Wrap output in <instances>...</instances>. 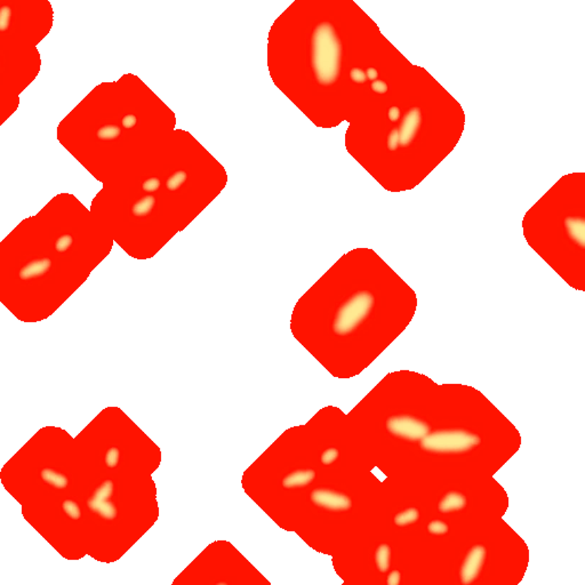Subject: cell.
I'll use <instances>...</instances> for the list:
<instances>
[{
	"label": "cell",
	"mask_w": 585,
	"mask_h": 585,
	"mask_svg": "<svg viewBox=\"0 0 585 585\" xmlns=\"http://www.w3.org/2000/svg\"><path fill=\"white\" fill-rule=\"evenodd\" d=\"M381 297L375 290L363 286L349 292L334 306L328 333L337 342H347L363 330L376 315Z\"/></svg>",
	"instance_id": "obj_1"
},
{
	"label": "cell",
	"mask_w": 585,
	"mask_h": 585,
	"mask_svg": "<svg viewBox=\"0 0 585 585\" xmlns=\"http://www.w3.org/2000/svg\"><path fill=\"white\" fill-rule=\"evenodd\" d=\"M485 441V434L474 425L434 427L413 449L423 458H471L482 451Z\"/></svg>",
	"instance_id": "obj_2"
},
{
	"label": "cell",
	"mask_w": 585,
	"mask_h": 585,
	"mask_svg": "<svg viewBox=\"0 0 585 585\" xmlns=\"http://www.w3.org/2000/svg\"><path fill=\"white\" fill-rule=\"evenodd\" d=\"M342 44L340 30L330 21L315 25L311 37L313 81L323 89H332L341 81Z\"/></svg>",
	"instance_id": "obj_3"
},
{
	"label": "cell",
	"mask_w": 585,
	"mask_h": 585,
	"mask_svg": "<svg viewBox=\"0 0 585 585\" xmlns=\"http://www.w3.org/2000/svg\"><path fill=\"white\" fill-rule=\"evenodd\" d=\"M434 424L418 410H390L380 420L381 431L391 443L413 447L423 440Z\"/></svg>",
	"instance_id": "obj_4"
},
{
	"label": "cell",
	"mask_w": 585,
	"mask_h": 585,
	"mask_svg": "<svg viewBox=\"0 0 585 585\" xmlns=\"http://www.w3.org/2000/svg\"><path fill=\"white\" fill-rule=\"evenodd\" d=\"M306 507L320 515H345L354 509V496L348 489L333 485H315L306 496Z\"/></svg>",
	"instance_id": "obj_5"
},
{
	"label": "cell",
	"mask_w": 585,
	"mask_h": 585,
	"mask_svg": "<svg viewBox=\"0 0 585 585\" xmlns=\"http://www.w3.org/2000/svg\"><path fill=\"white\" fill-rule=\"evenodd\" d=\"M491 559L488 542L472 541L465 545L461 553L458 585H479L485 577V567Z\"/></svg>",
	"instance_id": "obj_6"
},
{
	"label": "cell",
	"mask_w": 585,
	"mask_h": 585,
	"mask_svg": "<svg viewBox=\"0 0 585 585\" xmlns=\"http://www.w3.org/2000/svg\"><path fill=\"white\" fill-rule=\"evenodd\" d=\"M422 124L423 110L421 107L414 105L405 109L401 115V123L397 126L399 149L403 153H407L420 140Z\"/></svg>",
	"instance_id": "obj_7"
},
{
	"label": "cell",
	"mask_w": 585,
	"mask_h": 585,
	"mask_svg": "<svg viewBox=\"0 0 585 585\" xmlns=\"http://www.w3.org/2000/svg\"><path fill=\"white\" fill-rule=\"evenodd\" d=\"M85 508L88 515L100 525L112 526L120 522L121 510L119 498L110 500H98L91 495L84 500Z\"/></svg>",
	"instance_id": "obj_8"
},
{
	"label": "cell",
	"mask_w": 585,
	"mask_h": 585,
	"mask_svg": "<svg viewBox=\"0 0 585 585\" xmlns=\"http://www.w3.org/2000/svg\"><path fill=\"white\" fill-rule=\"evenodd\" d=\"M425 519V512L418 502L407 501L391 515L390 525L394 531H412Z\"/></svg>",
	"instance_id": "obj_9"
},
{
	"label": "cell",
	"mask_w": 585,
	"mask_h": 585,
	"mask_svg": "<svg viewBox=\"0 0 585 585\" xmlns=\"http://www.w3.org/2000/svg\"><path fill=\"white\" fill-rule=\"evenodd\" d=\"M319 479V470L316 467H295L283 474L278 480V488L284 491H306L312 487Z\"/></svg>",
	"instance_id": "obj_10"
},
{
	"label": "cell",
	"mask_w": 585,
	"mask_h": 585,
	"mask_svg": "<svg viewBox=\"0 0 585 585\" xmlns=\"http://www.w3.org/2000/svg\"><path fill=\"white\" fill-rule=\"evenodd\" d=\"M396 548L387 540H379L370 550V566L377 577L383 579L384 576L392 568Z\"/></svg>",
	"instance_id": "obj_11"
},
{
	"label": "cell",
	"mask_w": 585,
	"mask_h": 585,
	"mask_svg": "<svg viewBox=\"0 0 585 585\" xmlns=\"http://www.w3.org/2000/svg\"><path fill=\"white\" fill-rule=\"evenodd\" d=\"M564 235L574 251L582 252L585 247V220L577 213H565L562 217Z\"/></svg>",
	"instance_id": "obj_12"
},
{
	"label": "cell",
	"mask_w": 585,
	"mask_h": 585,
	"mask_svg": "<svg viewBox=\"0 0 585 585\" xmlns=\"http://www.w3.org/2000/svg\"><path fill=\"white\" fill-rule=\"evenodd\" d=\"M436 510L440 515H461L469 508V495L463 489H448L437 498Z\"/></svg>",
	"instance_id": "obj_13"
},
{
	"label": "cell",
	"mask_w": 585,
	"mask_h": 585,
	"mask_svg": "<svg viewBox=\"0 0 585 585\" xmlns=\"http://www.w3.org/2000/svg\"><path fill=\"white\" fill-rule=\"evenodd\" d=\"M38 477L43 481L45 487L51 491H69L72 488L74 480L70 474L62 468L41 467L38 470Z\"/></svg>",
	"instance_id": "obj_14"
},
{
	"label": "cell",
	"mask_w": 585,
	"mask_h": 585,
	"mask_svg": "<svg viewBox=\"0 0 585 585\" xmlns=\"http://www.w3.org/2000/svg\"><path fill=\"white\" fill-rule=\"evenodd\" d=\"M53 259L50 256H38L22 263L17 271V276L21 281L44 279L51 273Z\"/></svg>",
	"instance_id": "obj_15"
},
{
	"label": "cell",
	"mask_w": 585,
	"mask_h": 585,
	"mask_svg": "<svg viewBox=\"0 0 585 585\" xmlns=\"http://www.w3.org/2000/svg\"><path fill=\"white\" fill-rule=\"evenodd\" d=\"M61 512L65 515L67 522L71 525H81L84 520L86 508L84 501L72 495L64 494L60 501Z\"/></svg>",
	"instance_id": "obj_16"
},
{
	"label": "cell",
	"mask_w": 585,
	"mask_h": 585,
	"mask_svg": "<svg viewBox=\"0 0 585 585\" xmlns=\"http://www.w3.org/2000/svg\"><path fill=\"white\" fill-rule=\"evenodd\" d=\"M451 517L437 513L424 522L423 531L429 538H441L451 534Z\"/></svg>",
	"instance_id": "obj_17"
},
{
	"label": "cell",
	"mask_w": 585,
	"mask_h": 585,
	"mask_svg": "<svg viewBox=\"0 0 585 585\" xmlns=\"http://www.w3.org/2000/svg\"><path fill=\"white\" fill-rule=\"evenodd\" d=\"M342 447L339 444H326L317 455L318 467L323 469H337L342 465Z\"/></svg>",
	"instance_id": "obj_18"
},
{
	"label": "cell",
	"mask_w": 585,
	"mask_h": 585,
	"mask_svg": "<svg viewBox=\"0 0 585 585\" xmlns=\"http://www.w3.org/2000/svg\"><path fill=\"white\" fill-rule=\"evenodd\" d=\"M88 494L98 500H110L118 496V484L114 478L98 479Z\"/></svg>",
	"instance_id": "obj_19"
},
{
	"label": "cell",
	"mask_w": 585,
	"mask_h": 585,
	"mask_svg": "<svg viewBox=\"0 0 585 585\" xmlns=\"http://www.w3.org/2000/svg\"><path fill=\"white\" fill-rule=\"evenodd\" d=\"M124 451L118 445H110L101 455V465L109 472H117L124 463Z\"/></svg>",
	"instance_id": "obj_20"
},
{
	"label": "cell",
	"mask_w": 585,
	"mask_h": 585,
	"mask_svg": "<svg viewBox=\"0 0 585 585\" xmlns=\"http://www.w3.org/2000/svg\"><path fill=\"white\" fill-rule=\"evenodd\" d=\"M120 125L112 123V121L101 123L95 127V140L98 143H114V142L117 141L118 138H120Z\"/></svg>",
	"instance_id": "obj_21"
},
{
	"label": "cell",
	"mask_w": 585,
	"mask_h": 585,
	"mask_svg": "<svg viewBox=\"0 0 585 585\" xmlns=\"http://www.w3.org/2000/svg\"><path fill=\"white\" fill-rule=\"evenodd\" d=\"M157 207V198L153 195H145L135 200L131 206V215L133 217H150Z\"/></svg>",
	"instance_id": "obj_22"
},
{
	"label": "cell",
	"mask_w": 585,
	"mask_h": 585,
	"mask_svg": "<svg viewBox=\"0 0 585 585\" xmlns=\"http://www.w3.org/2000/svg\"><path fill=\"white\" fill-rule=\"evenodd\" d=\"M17 10L10 3H0V36H7L12 32L15 23Z\"/></svg>",
	"instance_id": "obj_23"
},
{
	"label": "cell",
	"mask_w": 585,
	"mask_h": 585,
	"mask_svg": "<svg viewBox=\"0 0 585 585\" xmlns=\"http://www.w3.org/2000/svg\"><path fill=\"white\" fill-rule=\"evenodd\" d=\"M72 245H74V235L70 233H58L53 242L55 253L60 255H65L70 252Z\"/></svg>",
	"instance_id": "obj_24"
},
{
	"label": "cell",
	"mask_w": 585,
	"mask_h": 585,
	"mask_svg": "<svg viewBox=\"0 0 585 585\" xmlns=\"http://www.w3.org/2000/svg\"><path fill=\"white\" fill-rule=\"evenodd\" d=\"M403 115V107L399 103H389L385 109V121L389 127L397 128Z\"/></svg>",
	"instance_id": "obj_25"
},
{
	"label": "cell",
	"mask_w": 585,
	"mask_h": 585,
	"mask_svg": "<svg viewBox=\"0 0 585 585\" xmlns=\"http://www.w3.org/2000/svg\"><path fill=\"white\" fill-rule=\"evenodd\" d=\"M185 180H187V174L184 171H176L172 176H169L166 181V190L169 193H176L180 191L183 185H184Z\"/></svg>",
	"instance_id": "obj_26"
},
{
	"label": "cell",
	"mask_w": 585,
	"mask_h": 585,
	"mask_svg": "<svg viewBox=\"0 0 585 585\" xmlns=\"http://www.w3.org/2000/svg\"><path fill=\"white\" fill-rule=\"evenodd\" d=\"M384 148L387 153L396 155L399 151V134L397 128H391L384 138Z\"/></svg>",
	"instance_id": "obj_27"
},
{
	"label": "cell",
	"mask_w": 585,
	"mask_h": 585,
	"mask_svg": "<svg viewBox=\"0 0 585 585\" xmlns=\"http://www.w3.org/2000/svg\"><path fill=\"white\" fill-rule=\"evenodd\" d=\"M405 573L401 566L392 567L390 572L383 577V585H404Z\"/></svg>",
	"instance_id": "obj_28"
},
{
	"label": "cell",
	"mask_w": 585,
	"mask_h": 585,
	"mask_svg": "<svg viewBox=\"0 0 585 585\" xmlns=\"http://www.w3.org/2000/svg\"><path fill=\"white\" fill-rule=\"evenodd\" d=\"M370 94L374 95L375 98H383L389 92V85L387 81L379 79V81H372L370 83Z\"/></svg>",
	"instance_id": "obj_29"
},
{
	"label": "cell",
	"mask_w": 585,
	"mask_h": 585,
	"mask_svg": "<svg viewBox=\"0 0 585 585\" xmlns=\"http://www.w3.org/2000/svg\"><path fill=\"white\" fill-rule=\"evenodd\" d=\"M348 74H349V79L352 81L353 84L363 85L367 83L365 70H363L361 67H351Z\"/></svg>",
	"instance_id": "obj_30"
},
{
	"label": "cell",
	"mask_w": 585,
	"mask_h": 585,
	"mask_svg": "<svg viewBox=\"0 0 585 585\" xmlns=\"http://www.w3.org/2000/svg\"><path fill=\"white\" fill-rule=\"evenodd\" d=\"M160 184L162 183H160V180L158 178H145V181L141 183L142 191L148 192V193L158 191Z\"/></svg>",
	"instance_id": "obj_31"
},
{
	"label": "cell",
	"mask_w": 585,
	"mask_h": 585,
	"mask_svg": "<svg viewBox=\"0 0 585 585\" xmlns=\"http://www.w3.org/2000/svg\"><path fill=\"white\" fill-rule=\"evenodd\" d=\"M138 124V116L134 114H125L120 117V127L131 131Z\"/></svg>",
	"instance_id": "obj_32"
},
{
	"label": "cell",
	"mask_w": 585,
	"mask_h": 585,
	"mask_svg": "<svg viewBox=\"0 0 585 585\" xmlns=\"http://www.w3.org/2000/svg\"><path fill=\"white\" fill-rule=\"evenodd\" d=\"M365 74H366L367 81L372 83V81L380 79L381 71L376 67H368L365 70Z\"/></svg>",
	"instance_id": "obj_33"
},
{
	"label": "cell",
	"mask_w": 585,
	"mask_h": 585,
	"mask_svg": "<svg viewBox=\"0 0 585 585\" xmlns=\"http://www.w3.org/2000/svg\"><path fill=\"white\" fill-rule=\"evenodd\" d=\"M211 585H233V583L230 579H226V577L223 579L222 577V579H217L215 581H213Z\"/></svg>",
	"instance_id": "obj_34"
},
{
	"label": "cell",
	"mask_w": 585,
	"mask_h": 585,
	"mask_svg": "<svg viewBox=\"0 0 585 585\" xmlns=\"http://www.w3.org/2000/svg\"><path fill=\"white\" fill-rule=\"evenodd\" d=\"M0 64H1V62H0Z\"/></svg>",
	"instance_id": "obj_35"
}]
</instances>
